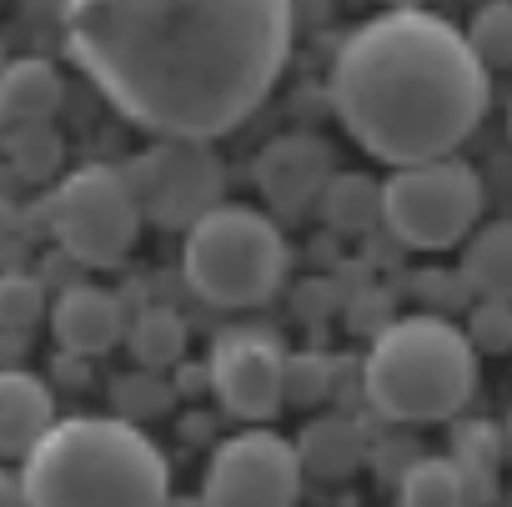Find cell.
I'll return each instance as SVG.
<instances>
[{
    "label": "cell",
    "mask_w": 512,
    "mask_h": 507,
    "mask_svg": "<svg viewBox=\"0 0 512 507\" xmlns=\"http://www.w3.org/2000/svg\"><path fill=\"white\" fill-rule=\"evenodd\" d=\"M337 392V362L327 352L287 357V407H322Z\"/></svg>",
    "instance_id": "obj_21"
},
{
    "label": "cell",
    "mask_w": 512,
    "mask_h": 507,
    "mask_svg": "<svg viewBox=\"0 0 512 507\" xmlns=\"http://www.w3.org/2000/svg\"><path fill=\"white\" fill-rule=\"evenodd\" d=\"M297 457H302V472H307V477H322V482L352 477V472L367 462L362 422H352L347 412H327V417L307 422L302 437H297Z\"/></svg>",
    "instance_id": "obj_15"
},
{
    "label": "cell",
    "mask_w": 512,
    "mask_h": 507,
    "mask_svg": "<svg viewBox=\"0 0 512 507\" xmlns=\"http://www.w3.org/2000/svg\"><path fill=\"white\" fill-rule=\"evenodd\" d=\"M221 161L211 146H176V141H156L131 171V191L141 201V216L161 221V226H196L206 211L221 206Z\"/></svg>",
    "instance_id": "obj_9"
},
{
    "label": "cell",
    "mask_w": 512,
    "mask_h": 507,
    "mask_svg": "<svg viewBox=\"0 0 512 507\" xmlns=\"http://www.w3.org/2000/svg\"><path fill=\"white\" fill-rule=\"evenodd\" d=\"M482 221V181L467 161H422L382 181V226L407 251H447Z\"/></svg>",
    "instance_id": "obj_6"
},
{
    "label": "cell",
    "mask_w": 512,
    "mask_h": 507,
    "mask_svg": "<svg viewBox=\"0 0 512 507\" xmlns=\"http://www.w3.org/2000/svg\"><path fill=\"white\" fill-rule=\"evenodd\" d=\"M467 482V502H487L497 492V467L507 462L502 452V427L497 422H457L452 427V452H447Z\"/></svg>",
    "instance_id": "obj_17"
},
{
    "label": "cell",
    "mask_w": 512,
    "mask_h": 507,
    "mask_svg": "<svg viewBox=\"0 0 512 507\" xmlns=\"http://www.w3.org/2000/svg\"><path fill=\"white\" fill-rule=\"evenodd\" d=\"M327 146L312 136H282L256 156V186L277 211H302L327 191Z\"/></svg>",
    "instance_id": "obj_12"
},
{
    "label": "cell",
    "mask_w": 512,
    "mask_h": 507,
    "mask_svg": "<svg viewBox=\"0 0 512 507\" xmlns=\"http://www.w3.org/2000/svg\"><path fill=\"white\" fill-rule=\"evenodd\" d=\"M211 392L241 422H272L287 407V347L272 332L231 327L211 347Z\"/></svg>",
    "instance_id": "obj_10"
},
{
    "label": "cell",
    "mask_w": 512,
    "mask_h": 507,
    "mask_svg": "<svg viewBox=\"0 0 512 507\" xmlns=\"http://www.w3.org/2000/svg\"><path fill=\"white\" fill-rule=\"evenodd\" d=\"M61 101H66V81L46 56H16L11 66H0V121H11L16 131L51 126Z\"/></svg>",
    "instance_id": "obj_14"
},
{
    "label": "cell",
    "mask_w": 512,
    "mask_h": 507,
    "mask_svg": "<svg viewBox=\"0 0 512 507\" xmlns=\"http://www.w3.org/2000/svg\"><path fill=\"white\" fill-rule=\"evenodd\" d=\"M26 507H166L171 467L126 417H61L21 462Z\"/></svg>",
    "instance_id": "obj_3"
},
{
    "label": "cell",
    "mask_w": 512,
    "mask_h": 507,
    "mask_svg": "<svg viewBox=\"0 0 512 507\" xmlns=\"http://www.w3.org/2000/svg\"><path fill=\"white\" fill-rule=\"evenodd\" d=\"M46 317V287L26 272L0 277V332H31Z\"/></svg>",
    "instance_id": "obj_23"
},
{
    "label": "cell",
    "mask_w": 512,
    "mask_h": 507,
    "mask_svg": "<svg viewBox=\"0 0 512 507\" xmlns=\"http://www.w3.org/2000/svg\"><path fill=\"white\" fill-rule=\"evenodd\" d=\"M467 46L477 51V61L492 66H512V0H492L482 6L467 26Z\"/></svg>",
    "instance_id": "obj_22"
},
{
    "label": "cell",
    "mask_w": 512,
    "mask_h": 507,
    "mask_svg": "<svg viewBox=\"0 0 512 507\" xmlns=\"http://www.w3.org/2000/svg\"><path fill=\"white\" fill-rule=\"evenodd\" d=\"M297 11L282 0H76L66 56L136 131L206 146L272 96Z\"/></svg>",
    "instance_id": "obj_1"
},
{
    "label": "cell",
    "mask_w": 512,
    "mask_h": 507,
    "mask_svg": "<svg viewBox=\"0 0 512 507\" xmlns=\"http://www.w3.org/2000/svg\"><path fill=\"white\" fill-rule=\"evenodd\" d=\"M462 337L472 342V352H487V357L512 352V302H477Z\"/></svg>",
    "instance_id": "obj_25"
},
{
    "label": "cell",
    "mask_w": 512,
    "mask_h": 507,
    "mask_svg": "<svg viewBox=\"0 0 512 507\" xmlns=\"http://www.w3.org/2000/svg\"><path fill=\"white\" fill-rule=\"evenodd\" d=\"M166 507H206V502H201V497H171Z\"/></svg>",
    "instance_id": "obj_32"
},
{
    "label": "cell",
    "mask_w": 512,
    "mask_h": 507,
    "mask_svg": "<svg viewBox=\"0 0 512 507\" xmlns=\"http://www.w3.org/2000/svg\"><path fill=\"white\" fill-rule=\"evenodd\" d=\"M0 507H26V492H21V477L0 467Z\"/></svg>",
    "instance_id": "obj_28"
},
{
    "label": "cell",
    "mask_w": 512,
    "mask_h": 507,
    "mask_svg": "<svg viewBox=\"0 0 512 507\" xmlns=\"http://www.w3.org/2000/svg\"><path fill=\"white\" fill-rule=\"evenodd\" d=\"M11 226H16V211H11L6 201H0V241H6V236H11Z\"/></svg>",
    "instance_id": "obj_30"
},
{
    "label": "cell",
    "mask_w": 512,
    "mask_h": 507,
    "mask_svg": "<svg viewBox=\"0 0 512 507\" xmlns=\"http://www.w3.org/2000/svg\"><path fill=\"white\" fill-rule=\"evenodd\" d=\"M502 452H507V462H512V412L502 417Z\"/></svg>",
    "instance_id": "obj_31"
},
{
    "label": "cell",
    "mask_w": 512,
    "mask_h": 507,
    "mask_svg": "<svg viewBox=\"0 0 512 507\" xmlns=\"http://www.w3.org/2000/svg\"><path fill=\"white\" fill-rule=\"evenodd\" d=\"M11 166L26 176V181H51L61 171V136L51 126H26L16 131L11 141Z\"/></svg>",
    "instance_id": "obj_24"
},
{
    "label": "cell",
    "mask_w": 512,
    "mask_h": 507,
    "mask_svg": "<svg viewBox=\"0 0 512 507\" xmlns=\"http://www.w3.org/2000/svg\"><path fill=\"white\" fill-rule=\"evenodd\" d=\"M51 332H56L61 352H71V357H101V352H111L131 332L126 327V302L111 287L71 282L51 302Z\"/></svg>",
    "instance_id": "obj_11"
},
{
    "label": "cell",
    "mask_w": 512,
    "mask_h": 507,
    "mask_svg": "<svg viewBox=\"0 0 512 507\" xmlns=\"http://www.w3.org/2000/svg\"><path fill=\"white\" fill-rule=\"evenodd\" d=\"M141 201L126 171L91 161L76 166L51 196V231L61 251L81 267H116L141 236Z\"/></svg>",
    "instance_id": "obj_7"
},
{
    "label": "cell",
    "mask_w": 512,
    "mask_h": 507,
    "mask_svg": "<svg viewBox=\"0 0 512 507\" xmlns=\"http://www.w3.org/2000/svg\"><path fill=\"white\" fill-rule=\"evenodd\" d=\"M487 101L492 81L467 31L422 6H392L362 21L332 61L342 131L392 171L447 161L482 126Z\"/></svg>",
    "instance_id": "obj_2"
},
{
    "label": "cell",
    "mask_w": 512,
    "mask_h": 507,
    "mask_svg": "<svg viewBox=\"0 0 512 507\" xmlns=\"http://www.w3.org/2000/svg\"><path fill=\"white\" fill-rule=\"evenodd\" d=\"M477 387V352L447 317H397L362 362V397L387 422H447Z\"/></svg>",
    "instance_id": "obj_4"
},
{
    "label": "cell",
    "mask_w": 512,
    "mask_h": 507,
    "mask_svg": "<svg viewBox=\"0 0 512 507\" xmlns=\"http://www.w3.org/2000/svg\"><path fill=\"white\" fill-rule=\"evenodd\" d=\"M457 277L477 302H512V221H487L467 236Z\"/></svg>",
    "instance_id": "obj_16"
},
{
    "label": "cell",
    "mask_w": 512,
    "mask_h": 507,
    "mask_svg": "<svg viewBox=\"0 0 512 507\" xmlns=\"http://www.w3.org/2000/svg\"><path fill=\"white\" fill-rule=\"evenodd\" d=\"M347 322H352V332H367V337L377 342V337L397 322V317H392V297H387V292H357Z\"/></svg>",
    "instance_id": "obj_27"
},
{
    "label": "cell",
    "mask_w": 512,
    "mask_h": 507,
    "mask_svg": "<svg viewBox=\"0 0 512 507\" xmlns=\"http://www.w3.org/2000/svg\"><path fill=\"white\" fill-rule=\"evenodd\" d=\"M322 216L342 236H367L382 221V186L372 176H362V171H342L322 191Z\"/></svg>",
    "instance_id": "obj_19"
},
{
    "label": "cell",
    "mask_w": 512,
    "mask_h": 507,
    "mask_svg": "<svg viewBox=\"0 0 512 507\" xmlns=\"http://www.w3.org/2000/svg\"><path fill=\"white\" fill-rule=\"evenodd\" d=\"M201 432H211V417H196V412H191V417H186V437L196 442Z\"/></svg>",
    "instance_id": "obj_29"
},
{
    "label": "cell",
    "mask_w": 512,
    "mask_h": 507,
    "mask_svg": "<svg viewBox=\"0 0 512 507\" xmlns=\"http://www.w3.org/2000/svg\"><path fill=\"white\" fill-rule=\"evenodd\" d=\"M56 427L51 387L26 367H0V457H31Z\"/></svg>",
    "instance_id": "obj_13"
},
{
    "label": "cell",
    "mask_w": 512,
    "mask_h": 507,
    "mask_svg": "<svg viewBox=\"0 0 512 507\" xmlns=\"http://www.w3.org/2000/svg\"><path fill=\"white\" fill-rule=\"evenodd\" d=\"M181 272L211 307H262L287 277V236L267 211L221 201L186 231Z\"/></svg>",
    "instance_id": "obj_5"
},
{
    "label": "cell",
    "mask_w": 512,
    "mask_h": 507,
    "mask_svg": "<svg viewBox=\"0 0 512 507\" xmlns=\"http://www.w3.org/2000/svg\"><path fill=\"white\" fill-rule=\"evenodd\" d=\"M397 507H472L452 457H417L397 477Z\"/></svg>",
    "instance_id": "obj_20"
},
{
    "label": "cell",
    "mask_w": 512,
    "mask_h": 507,
    "mask_svg": "<svg viewBox=\"0 0 512 507\" xmlns=\"http://www.w3.org/2000/svg\"><path fill=\"white\" fill-rule=\"evenodd\" d=\"M126 347H131V357L141 362V372L181 367V362H186V317H181L176 307H141V312L131 317Z\"/></svg>",
    "instance_id": "obj_18"
},
{
    "label": "cell",
    "mask_w": 512,
    "mask_h": 507,
    "mask_svg": "<svg viewBox=\"0 0 512 507\" xmlns=\"http://www.w3.org/2000/svg\"><path fill=\"white\" fill-rule=\"evenodd\" d=\"M116 407H121V417H126V422H141V417H151V412H166V407H171V387H166L161 377H151V372L121 377V382H116Z\"/></svg>",
    "instance_id": "obj_26"
},
{
    "label": "cell",
    "mask_w": 512,
    "mask_h": 507,
    "mask_svg": "<svg viewBox=\"0 0 512 507\" xmlns=\"http://www.w3.org/2000/svg\"><path fill=\"white\" fill-rule=\"evenodd\" d=\"M302 457L297 442L272 427H246L226 437L206 462V507H297L302 497Z\"/></svg>",
    "instance_id": "obj_8"
}]
</instances>
